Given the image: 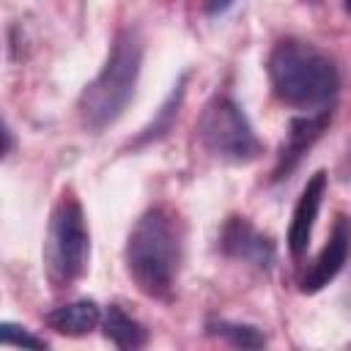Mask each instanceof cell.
<instances>
[{"label": "cell", "instance_id": "cell-14", "mask_svg": "<svg viewBox=\"0 0 351 351\" xmlns=\"http://www.w3.org/2000/svg\"><path fill=\"white\" fill-rule=\"evenodd\" d=\"M0 343L3 346H27V348H47V340L25 332L22 326L11 324V321H3L0 324Z\"/></svg>", "mask_w": 351, "mask_h": 351}, {"label": "cell", "instance_id": "cell-17", "mask_svg": "<svg viewBox=\"0 0 351 351\" xmlns=\"http://www.w3.org/2000/svg\"><path fill=\"white\" fill-rule=\"evenodd\" d=\"M343 5H346V11H348V14H351V0H346V3H343Z\"/></svg>", "mask_w": 351, "mask_h": 351}, {"label": "cell", "instance_id": "cell-11", "mask_svg": "<svg viewBox=\"0 0 351 351\" xmlns=\"http://www.w3.org/2000/svg\"><path fill=\"white\" fill-rule=\"evenodd\" d=\"M186 77L189 74H181V80L173 85V90H170V96L162 101V107H159V112L154 115V121L134 137V148H143V145H151V143H156V140H162L170 129H173V123H176V118H178V112H181V104H184V93H186Z\"/></svg>", "mask_w": 351, "mask_h": 351}, {"label": "cell", "instance_id": "cell-16", "mask_svg": "<svg viewBox=\"0 0 351 351\" xmlns=\"http://www.w3.org/2000/svg\"><path fill=\"white\" fill-rule=\"evenodd\" d=\"M3 137H5V148H3V156H8V154L14 151V132H11V126H8V123L3 126Z\"/></svg>", "mask_w": 351, "mask_h": 351}, {"label": "cell", "instance_id": "cell-6", "mask_svg": "<svg viewBox=\"0 0 351 351\" xmlns=\"http://www.w3.org/2000/svg\"><path fill=\"white\" fill-rule=\"evenodd\" d=\"M219 250L225 258L247 263L258 271H271L274 261H277V247L274 241L258 230L247 217H228L222 230H219Z\"/></svg>", "mask_w": 351, "mask_h": 351}, {"label": "cell", "instance_id": "cell-2", "mask_svg": "<svg viewBox=\"0 0 351 351\" xmlns=\"http://www.w3.org/2000/svg\"><path fill=\"white\" fill-rule=\"evenodd\" d=\"M266 74L271 93L282 104L304 112L332 107L340 88L335 60L324 49L302 38H280L269 52Z\"/></svg>", "mask_w": 351, "mask_h": 351}, {"label": "cell", "instance_id": "cell-7", "mask_svg": "<svg viewBox=\"0 0 351 351\" xmlns=\"http://www.w3.org/2000/svg\"><path fill=\"white\" fill-rule=\"evenodd\" d=\"M329 123H332V107L291 118L288 129H285V140H282L277 162H274V170H271V181H282L285 176H291L299 167V162L307 156V151L324 137Z\"/></svg>", "mask_w": 351, "mask_h": 351}, {"label": "cell", "instance_id": "cell-12", "mask_svg": "<svg viewBox=\"0 0 351 351\" xmlns=\"http://www.w3.org/2000/svg\"><path fill=\"white\" fill-rule=\"evenodd\" d=\"M101 329H104V337L118 346V348H143L148 343V329L132 318L129 313H123L118 304H110L107 313H104V321H101Z\"/></svg>", "mask_w": 351, "mask_h": 351}, {"label": "cell", "instance_id": "cell-4", "mask_svg": "<svg viewBox=\"0 0 351 351\" xmlns=\"http://www.w3.org/2000/svg\"><path fill=\"white\" fill-rule=\"evenodd\" d=\"M90 261V233L85 222L82 203L63 192L49 214L47 241H44V266L52 288H71L88 271Z\"/></svg>", "mask_w": 351, "mask_h": 351}, {"label": "cell", "instance_id": "cell-9", "mask_svg": "<svg viewBox=\"0 0 351 351\" xmlns=\"http://www.w3.org/2000/svg\"><path fill=\"white\" fill-rule=\"evenodd\" d=\"M326 184H329L326 170H315L307 178V184L293 206V217H291V228H288V250L293 258H302L310 247V236H313V228H315V219H318V211H321V203L326 195Z\"/></svg>", "mask_w": 351, "mask_h": 351}, {"label": "cell", "instance_id": "cell-8", "mask_svg": "<svg viewBox=\"0 0 351 351\" xmlns=\"http://www.w3.org/2000/svg\"><path fill=\"white\" fill-rule=\"evenodd\" d=\"M348 255H351V217L348 214H337L326 244L321 247V252L315 255V261L299 277V291L302 293H318V291H324L343 271Z\"/></svg>", "mask_w": 351, "mask_h": 351}, {"label": "cell", "instance_id": "cell-5", "mask_svg": "<svg viewBox=\"0 0 351 351\" xmlns=\"http://www.w3.org/2000/svg\"><path fill=\"white\" fill-rule=\"evenodd\" d=\"M200 145L219 162L250 165L263 154V143L255 134L250 118L230 96H211L197 118Z\"/></svg>", "mask_w": 351, "mask_h": 351}, {"label": "cell", "instance_id": "cell-1", "mask_svg": "<svg viewBox=\"0 0 351 351\" xmlns=\"http://www.w3.org/2000/svg\"><path fill=\"white\" fill-rule=\"evenodd\" d=\"M186 250V228L176 208L151 206L129 230L123 263L140 293L170 302L181 277Z\"/></svg>", "mask_w": 351, "mask_h": 351}, {"label": "cell", "instance_id": "cell-10", "mask_svg": "<svg viewBox=\"0 0 351 351\" xmlns=\"http://www.w3.org/2000/svg\"><path fill=\"white\" fill-rule=\"evenodd\" d=\"M44 324L66 337H82L90 335L101 324V310L93 299H77L69 304H60L44 315Z\"/></svg>", "mask_w": 351, "mask_h": 351}, {"label": "cell", "instance_id": "cell-13", "mask_svg": "<svg viewBox=\"0 0 351 351\" xmlns=\"http://www.w3.org/2000/svg\"><path fill=\"white\" fill-rule=\"evenodd\" d=\"M206 332L214 337L228 340L236 348H263L266 346V335L258 326L250 324H239V321H225V318H211L206 324Z\"/></svg>", "mask_w": 351, "mask_h": 351}, {"label": "cell", "instance_id": "cell-15", "mask_svg": "<svg viewBox=\"0 0 351 351\" xmlns=\"http://www.w3.org/2000/svg\"><path fill=\"white\" fill-rule=\"evenodd\" d=\"M230 3H233V0H203V8H206L208 16H219L222 11L230 8Z\"/></svg>", "mask_w": 351, "mask_h": 351}, {"label": "cell", "instance_id": "cell-3", "mask_svg": "<svg viewBox=\"0 0 351 351\" xmlns=\"http://www.w3.org/2000/svg\"><path fill=\"white\" fill-rule=\"evenodd\" d=\"M143 38L134 27H121L110 44L107 60L99 74L82 88L77 99V112L85 129L104 132L112 126L132 104L143 71Z\"/></svg>", "mask_w": 351, "mask_h": 351}]
</instances>
